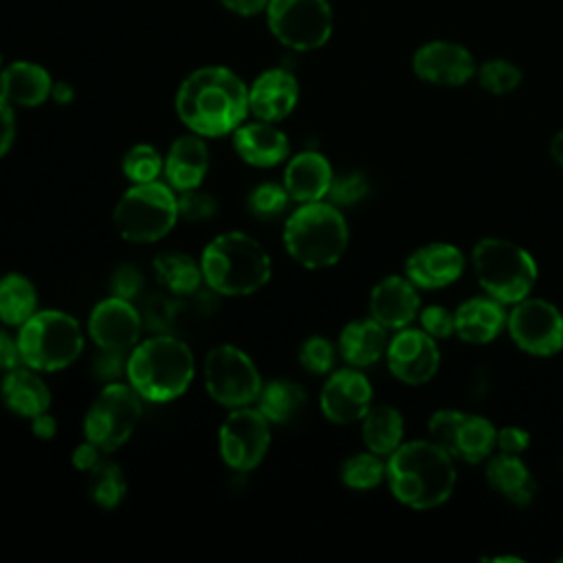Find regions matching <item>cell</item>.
<instances>
[{"label": "cell", "instance_id": "d6986e66", "mask_svg": "<svg viewBox=\"0 0 563 563\" xmlns=\"http://www.w3.org/2000/svg\"><path fill=\"white\" fill-rule=\"evenodd\" d=\"M466 268L464 253L451 242H427L405 260V275L420 290H442L455 284Z\"/></svg>", "mask_w": 563, "mask_h": 563}, {"label": "cell", "instance_id": "7bdbcfd3", "mask_svg": "<svg viewBox=\"0 0 563 563\" xmlns=\"http://www.w3.org/2000/svg\"><path fill=\"white\" fill-rule=\"evenodd\" d=\"M143 286V275L134 264H123L112 273V295L123 297V299H132L139 295Z\"/></svg>", "mask_w": 563, "mask_h": 563}, {"label": "cell", "instance_id": "8992f818", "mask_svg": "<svg viewBox=\"0 0 563 563\" xmlns=\"http://www.w3.org/2000/svg\"><path fill=\"white\" fill-rule=\"evenodd\" d=\"M471 266L484 295L512 306L532 295L539 266L532 253L506 238H482L471 251Z\"/></svg>", "mask_w": 563, "mask_h": 563}, {"label": "cell", "instance_id": "db71d44e", "mask_svg": "<svg viewBox=\"0 0 563 563\" xmlns=\"http://www.w3.org/2000/svg\"><path fill=\"white\" fill-rule=\"evenodd\" d=\"M4 70V66H2V55H0V73Z\"/></svg>", "mask_w": 563, "mask_h": 563}, {"label": "cell", "instance_id": "60d3db41", "mask_svg": "<svg viewBox=\"0 0 563 563\" xmlns=\"http://www.w3.org/2000/svg\"><path fill=\"white\" fill-rule=\"evenodd\" d=\"M176 200H178L180 218H185L189 222L211 220L218 213V209H220L218 198L211 191H202L200 187L187 189V191H178Z\"/></svg>", "mask_w": 563, "mask_h": 563}, {"label": "cell", "instance_id": "9c48e42d", "mask_svg": "<svg viewBox=\"0 0 563 563\" xmlns=\"http://www.w3.org/2000/svg\"><path fill=\"white\" fill-rule=\"evenodd\" d=\"M143 416V398L130 383H108L84 416V435L103 453L121 449L136 431Z\"/></svg>", "mask_w": 563, "mask_h": 563}, {"label": "cell", "instance_id": "7dc6e473", "mask_svg": "<svg viewBox=\"0 0 563 563\" xmlns=\"http://www.w3.org/2000/svg\"><path fill=\"white\" fill-rule=\"evenodd\" d=\"M18 365H22L18 336H11L4 328H0V369L9 372Z\"/></svg>", "mask_w": 563, "mask_h": 563}, {"label": "cell", "instance_id": "681fc988", "mask_svg": "<svg viewBox=\"0 0 563 563\" xmlns=\"http://www.w3.org/2000/svg\"><path fill=\"white\" fill-rule=\"evenodd\" d=\"M31 431L40 440H53L57 435V420L48 411H44V413L31 418Z\"/></svg>", "mask_w": 563, "mask_h": 563}, {"label": "cell", "instance_id": "4316f807", "mask_svg": "<svg viewBox=\"0 0 563 563\" xmlns=\"http://www.w3.org/2000/svg\"><path fill=\"white\" fill-rule=\"evenodd\" d=\"M486 484L515 506H528L537 495V479L521 455L493 453L484 462Z\"/></svg>", "mask_w": 563, "mask_h": 563}, {"label": "cell", "instance_id": "4fadbf2b", "mask_svg": "<svg viewBox=\"0 0 563 563\" xmlns=\"http://www.w3.org/2000/svg\"><path fill=\"white\" fill-rule=\"evenodd\" d=\"M506 332L530 356L548 358L563 352V310L543 297H523L508 310Z\"/></svg>", "mask_w": 563, "mask_h": 563}, {"label": "cell", "instance_id": "d6a6232c", "mask_svg": "<svg viewBox=\"0 0 563 563\" xmlns=\"http://www.w3.org/2000/svg\"><path fill=\"white\" fill-rule=\"evenodd\" d=\"M37 312V290L22 273L0 277V321L9 328H20Z\"/></svg>", "mask_w": 563, "mask_h": 563}, {"label": "cell", "instance_id": "ee69618b", "mask_svg": "<svg viewBox=\"0 0 563 563\" xmlns=\"http://www.w3.org/2000/svg\"><path fill=\"white\" fill-rule=\"evenodd\" d=\"M125 367H128L125 352H110V350H101L92 363L95 376L108 383L119 380L125 374Z\"/></svg>", "mask_w": 563, "mask_h": 563}, {"label": "cell", "instance_id": "8fae6325", "mask_svg": "<svg viewBox=\"0 0 563 563\" xmlns=\"http://www.w3.org/2000/svg\"><path fill=\"white\" fill-rule=\"evenodd\" d=\"M429 440L442 446L455 462L479 464L497 449V427L479 413L460 409H438L431 413Z\"/></svg>", "mask_w": 563, "mask_h": 563}, {"label": "cell", "instance_id": "d4e9b609", "mask_svg": "<svg viewBox=\"0 0 563 563\" xmlns=\"http://www.w3.org/2000/svg\"><path fill=\"white\" fill-rule=\"evenodd\" d=\"M233 150L244 163L266 169L288 161L290 141L275 123L255 119L233 132Z\"/></svg>", "mask_w": 563, "mask_h": 563}, {"label": "cell", "instance_id": "5b68a950", "mask_svg": "<svg viewBox=\"0 0 563 563\" xmlns=\"http://www.w3.org/2000/svg\"><path fill=\"white\" fill-rule=\"evenodd\" d=\"M284 249L303 268L334 266L347 251L350 229L343 211L330 200L299 205L284 224Z\"/></svg>", "mask_w": 563, "mask_h": 563}, {"label": "cell", "instance_id": "8d00e7d4", "mask_svg": "<svg viewBox=\"0 0 563 563\" xmlns=\"http://www.w3.org/2000/svg\"><path fill=\"white\" fill-rule=\"evenodd\" d=\"M163 165H165V156H161V152L154 145H150V143L132 145L123 154V161H121L123 176L132 185L158 180L161 174H163Z\"/></svg>", "mask_w": 563, "mask_h": 563}, {"label": "cell", "instance_id": "f6af8a7d", "mask_svg": "<svg viewBox=\"0 0 563 563\" xmlns=\"http://www.w3.org/2000/svg\"><path fill=\"white\" fill-rule=\"evenodd\" d=\"M530 446V431L517 424H506L497 429V451L521 455Z\"/></svg>", "mask_w": 563, "mask_h": 563}, {"label": "cell", "instance_id": "44dd1931", "mask_svg": "<svg viewBox=\"0 0 563 563\" xmlns=\"http://www.w3.org/2000/svg\"><path fill=\"white\" fill-rule=\"evenodd\" d=\"M299 101V84L284 68H268L249 86V112L255 119L277 123L286 119Z\"/></svg>", "mask_w": 563, "mask_h": 563}, {"label": "cell", "instance_id": "836d02e7", "mask_svg": "<svg viewBox=\"0 0 563 563\" xmlns=\"http://www.w3.org/2000/svg\"><path fill=\"white\" fill-rule=\"evenodd\" d=\"M88 495L90 499L103 508V510H112L117 508L125 493H128V482L125 475L121 471V466L112 460L101 457L90 471H88Z\"/></svg>", "mask_w": 563, "mask_h": 563}, {"label": "cell", "instance_id": "ffe728a7", "mask_svg": "<svg viewBox=\"0 0 563 563\" xmlns=\"http://www.w3.org/2000/svg\"><path fill=\"white\" fill-rule=\"evenodd\" d=\"M420 288L402 275H385L369 290V317L387 330H402L418 319Z\"/></svg>", "mask_w": 563, "mask_h": 563}, {"label": "cell", "instance_id": "e0dca14e", "mask_svg": "<svg viewBox=\"0 0 563 563\" xmlns=\"http://www.w3.org/2000/svg\"><path fill=\"white\" fill-rule=\"evenodd\" d=\"M374 405L369 378L358 367L332 369L319 391V407L328 422L352 424L361 422Z\"/></svg>", "mask_w": 563, "mask_h": 563}, {"label": "cell", "instance_id": "484cf974", "mask_svg": "<svg viewBox=\"0 0 563 563\" xmlns=\"http://www.w3.org/2000/svg\"><path fill=\"white\" fill-rule=\"evenodd\" d=\"M40 374L42 372L33 369L24 363L4 372L2 383H0L2 405L22 418H35V416L48 411L53 396Z\"/></svg>", "mask_w": 563, "mask_h": 563}, {"label": "cell", "instance_id": "7a4b0ae2", "mask_svg": "<svg viewBox=\"0 0 563 563\" xmlns=\"http://www.w3.org/2000/svg\"><path fill=\"white\" fill-rule=\"evenodd\" d=\"M385 482L402 506L433 510L451 499L457 468L455 460L433 440H409L387 457Z\"/></svg>", "mask_w": 563, "mask_h": 563}, {"label": "cell", "instance_id": "f5cc1de1", "mask_svg": "<svg viewBox=\"0 0 563 563\" xmlns=\"http://www.w3.org/2000/svg\"><path fill=\"white\" fill-rule=\"evenodd\" d=\"M550 156L552 161L563 167V130H559L552 139H550Z\"/></svg>", "mask_w": 563, "mask_h": 563}, {"label": "cell", "instance_id": "7402d4cb", "mask_svg": "<svg viewBox=\"0 0 563 563\" xmlns=\"http://www.w3.org/2000/svg\"><path fill=\"white\" fill-rule=\"evenodd\" d=\"M332 178L334 169L330 161L317 150H303L286 161L282 183L290 200L303 205L325 200Z\"/></svg>", "mask_w": 563, "mask_h": 563}, {"label": "cell", "instance_id": "f907efd6", "mask_svg": "<svg viewBox=\"0 0 563 563\" xmlns=\"http://www.w3.org/2000/svg\"><path fill=\"white\" fill-rule=\"evenodd\" d=\"M231 13H238V15H255L260 11L266 9L268 0H220Z\"/></svg>", "mask_w": 563, "mask_h": 563}, {"label": "cell", "instance_id": "603a6c76", "mask_svg": "<svg viewBox=\"0 0 563 563\" xmlns=\"http://www.w3.org/2000/svg\"><path fill=\"white\" fill-rule=\"evenodd\" d=\"M202 139L205 136L194 134V132L183 134L167 150L163 176H165V183L176 194L202 187V183L209 174L211 156H209V147Z\"/></svg>", "mask_w": 563, "mask_h": 563}, {"label": "cell", "instance_id": "ac0fdd59", "mask_svg": "<svg viewBox=\"0 0 563 563\" xmlns=\"http://www.w3.org/2000/svg\"><path fill=\"white\" fill-rule=\"evenodd\" d=\"M143 317L130 299L110 295L88 317V336L99 350L130 352L141 341Z\"/></svg>", "mask_w": 563, "mask_h": 563}, {"label": "cell", "instance_id": "f35d334b", "mask_svg": "<svg viewBox=\"0 0 563 563\" xmlns=\"http://www.w3.org/2000/svg\"><path fill=\"white\" fill-rule=\"evenodd\" d=\"M290 196L284 183H260L246 196V207L257 218H273L286 211Z\"/></svg>", "mask_w": 563, "mask_h": 563}, {"label": "cell", "instance_id": "277c9868", "mask_svg": "<svg viewBox=\"0 0 563 563\" xmlns=\"http://www.w3.org/2000/svg\"><path fill=\"white\" fill-rule=\"evenodd\" d=\"M205 284L222 297H246L264 288L273 273L266 249L244 231L216 235L200 255Z\"/></svg>", "mask_w": 563, "mask_h": 563}, {"label": "cell", "instance_id": "30bf717a", "mask_svg": "<svg viewBox=\"0 0 563 563\" xmlns=\"http://www.w3.org/2000/svg\"><path fill=\"white\" fill-rule=\"evenodd\" d=\"M202 376L207 394L227 409L253 405L264 385L253 358L231 343H220L207 352Z\"/></svg>", "mask_w": 563, "mask_h": 563}, {"label": "cell", "instance_id": "e575fe53", "mask_svg": "<svg viewBox=\"0 0 563 563\" xmlns=\"http://www.w3.org/2000/svg\"><path fill=\"white\" fill-rule=\"evenodd\" d=\"M385 468L387 460L372 451H361L341 464V482L352 490H372L385 482Z\"/></svg>", "mask_w": 563, "mask_h": 563}, {"label": "cell", "instance_id": "3957f363", "mask_svg": "<svg viewBox=\"0 0 563 563\" xmlns=\"http://www.w3.org/2000/svg\"><path fill=\"white\" fill-rule=\"evenodd\" d=\"M125 376L143 400L172 402L189 389L196 358L180 336L158 332L132 347Z\"/></svg>", "mask_w": 563, "mask_h": 563}, {"label": "cell", "instance_id": "83f0119b", "mask_svg": "<svg viewBox=\"0 0 563 563\" xmlns=\"http://www.w3.org/2000/svg\"><path fill=\"white\" fill-rule=\"evenodd\" d=\"M387 328H383L376 319L367 317V319H354L350 323L343 325L341 334H339V343L336 350L341 354V358L358 369L372 367L374 363H378L385 352H387Z\"/></svg>", "mask_w": 563, "mask_h": 563}, {"label": "cell", "instance_id": "816d5d0a", "mask_svg": "<svg viewBox=\"0 0 563 563\" xmlns=\"http://www.w3.org/2000/svg\"><path fill=\"white\" fill-rule=\"evenodd\" d=\"M73 88L66 84V81H59V84H53V90H51V97L57 101V103H70L73 101Z\"/></svg>", "mask_w": 563, "mask_h": 563}, {"label": "cell", "instance_id": "cb8c5ba5", "mask_svg": "<svg viewBox=\"0 0 563 563\" xmlns=\"http://www.w3.org/2000/svg\"><path fill=\"white\" fill-rule=\"evenodd\" d=\"M453 312L455 336L471 345H486L495 341L506 330L508 321V306L488 295L468 297Z\"/></svg>", "mask_w": 563, "mask_h": 563}, {"label": "cell", "instance_id": "f1b7e54d", "mask_svg": "<svg viewBox=\"0 0 563 563\" xmlns=\"http://www.w3.org/2000/svg\"><path fill=\"white\" fill-rule=\"evenodd\" d=\"M53 79L48 70L33 62H13L0 73V92L11 106L35 108L51 97Z\"/></svg>", "mask_w": 563, "mask_h": 563}, {"label": "cell", "instance_id": "1f68e13d", "mask_svg": "<svg viewBox=\"0 0 563 563\" xmlns=\"http://www.w3.org/2000/svg\"><path fill=\"white\" fill-rule=\"evenodd\" d=\"M255 402L271 424H286L303 409L306 389L297 380L275 378L262 385Z\"/></svg>", "mask_w": 563, "mask_h": 563}, {"label": "cell", "instance_id": "b9f144b4", "mask_svg": "<svg viewBox=\"0 0 563 563\" xmlns=\"http://www.w3.org/2000/svg\"><path fill=\"white\" fill-rule=\"evenodd\" d=\"M418 323L427 334H431L438 341H444L455 334V312L440 303H429L420 308Z\"/></svg>", "mask_w": 563, "mask_h": 563}, {"label": "cell", "instance_id": "11a10c76", "mask_svg": "<svg viewBox=\"0 0 563 563\" xmlns=\"http://www.w3.org/2000/svg\"><path fill=\"white\" fill-rule=\"evenodd\" d=\"M559 563H563V556H559Z\"/></svg>", "mask_w": 563, "mask_h": 563}, {"label": "cell", "instance_id": "5bb4252c", "mask_svg": "<svg viewBox=\"0 0 563 563\" xmlns=\"http://www.w3.org/2000/svg\"><path fill=\"white\" fill-rule=\"evenodd\" d=\"M218 446L222 462L238 471L249 473L262 464L271 446V422L257 407L231 409L218 431Z\"/></svg>", "mask_w": 563, "mask_h": 563}, {"label": "cell", "instance_id": "c3c4849f", "mask_svg": "<svg viewBox=\"0 0 563 563\" xmlns=\"http://www.w3.org/2000/svg\"><path fill=\"white\" fill-rule=\"evenodd\" d=\"M101 457H103V451H101L97 444H92L90 440H86V442H81V444H77V446L73 449L70 462H73V466H75L77 471L88 473Z\"/></svg>", "mask_w": 563, "mask_h": 563}, {"label": "cell", "instance_id": "2e32d148", "mask_svg": "<svg viewBox=\"0 0 563 563\" xmlns=\"http://www.w3.org/2000/svg\"><path fill=\"white\" fill-rule=\"evenodd\" d=\"M411 70L424 84L457 88L475 77L477 64L464 44L451 40H431L416 48L411 57Z\"/></svg>", "mask_w": 563, "mask_h": 563}, {"label": "cell", "instance_id": "9a60e30c", "mask_svg": "<svg viewBox=\"0 0 563 563\" xmlns=\"http://www.w3.org/2000/svg\"><path fill=\"white\" fill-rule=\"evenodd\" d=\"M385 361L389 374L396 380L409 387H418L435 378L442 354L438 339L427 334L422 328L407 325L402 330H396V334L389 339Z\"/></svg>", "mask_w": 563, "mask_h": 563}, {"label": "cell", "instance_id": "52a82bcc", "mask_svg": "<svg viewBox=\"0 0 563 563\" xmlns=\"http://www.w3.org/2000/svg\"><path fill=\"white\" fill-rule=\"evenodd\" d=\"M22 363L48 374L70 367L84 352V332L79 321L57 308L37 310L18 328Z\"/></svg>", "mask_w": 563, "mask_h": 563}, {"label": "cell", "instance_id": "7c38bea8", "mask_svg": "<svg viewBox=\"0 0 563 563\" xmlns=\"http://www.w3.org/2000/svg\"><path fill=\"white\" fill-rule=\"evenodd\" d=\"M266 20L271 33L292 51L321 48L334 26L328 0H268Z\"/></svg>", "mask_w": 563, "mask_h": 563}, {"label": "cell", "instance_id": "74e56055", "mask_svg": "<svg viewBox=\"0 0 563 563\" xmlns=\"http://www.w3.org/2000/svg\"><path fill=\"white\" fill-rule=\"evenodd\" d=\"M336 352L339 350L334 347V343L330 339H325L321 334H312L301 341L297 361L306 372L317 374V376H328L334 369Z\"/></svg>", "mask_w": 563, "mask_h": 563}, {"label": "cell", "instance_id": "4dcf8cb0", "mask_svg": "<svg viewBox=\"0 0 563 563\" xmlns=\"http://www.w3.org/2000/svg\"><path fill=\"white\" fill-rule=\"evenodd\" d=\"M154 275L158 284L176 297H194L205 277L200 262L180 251H163L154 257Z\"/></svg>", "mask_w": 563, "mask_h": 563}, {"label": "cell", "instance_id": "ba28073f", "mask_svg": "<svg viewBox=\"0 0 563 563\" xmlns=\"http://www.w3.org/2000/svg\"><path fill=\"white\" fill-rule=\"evenodd\" d=\"M176 191L161 180L136 183L123 191L112 211L117 233L134 244L163 240L178 222Z\"/></svg>", "mask_w": 563, "mask_h": 563}, {"label": "cell", "instance_id": "6da1fadb", "mask_svg": "<svg viewBox=\"0 0 563 563\" xmlns=\"http://www.w3.org/2000/svg\"><path fill=\"white\" fill-rule=\"evenodd\" d=\"M176 114L205 139L233 134L249 112V86L224 66H202L176 90Z\"/></svg>", "mask_w": 563, "mask_h": 563}, {"label": "cell", "instance_id": "d590c367", "mask_svg": "<svg viewBox=\"0 0 563 563\" xmlns=\"http://www.w3.org/2000/svg\"><path fill=\"white\" fill-rule=\"evenodd\" d=\"M477 84L484 92L495 95V97H504L515 92L521 81H523V73L521 68L504 57H495V59H486L484 64L477 66Z\"/></svg>", "mask_w": 563, "mask_h": 563}, {"label": "cell", "instance_id": "ab89813d", "mask_svg": "<svg viewBox=\"0 0 563 563\" xmlns=\"http://www.w3.org/2000/svg\"><path fill=\"white\" fill-rule=\"evenodd\" d=\"M369 180L365 174L361 172H345V174H334L328 198L332 205L341 207H352L356 202H361L363 198H367L369 194Z\"/></svg>", "mask_w": 563, "mask_h": 563}, {"label": "cell", "instance_id": "bcb514c9", "mask_svg": "<svg viewBox=\"0 0 563 563\" xmlns=\"http://www.w3.org/2000/svg\"><path fill=\"white\" fill-rule=\"evenodd\" d=\"M15 141V112L13 106L0 92V158L11 150Z\"/></svg>", "mask_w": 563, "mask_h": 563}, {"label": "cell", "instance_id": "f546056e", "mask_svg": "<svg viewBox=\"0 0 563 563\" xmlns=\"http://www.w3.org/2000/svg\"><path fill=\"white\" fill-rule=\"evenodd\" d=\"M361 435L367 451L389 457L405 442V416L394 405H372L361 420Z\"/></svg>", "mask_w": 563, "mask_h": 563}]
</instances>
